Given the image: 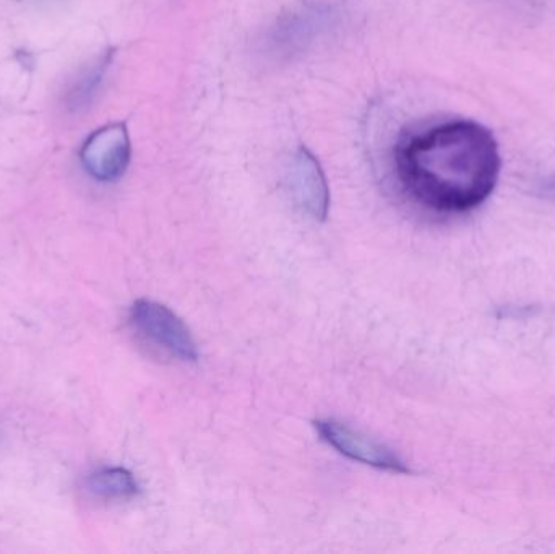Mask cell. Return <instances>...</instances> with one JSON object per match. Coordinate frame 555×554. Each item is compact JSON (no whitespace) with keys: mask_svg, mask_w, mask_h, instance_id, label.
I'll list each match as a JSON object with an SVG mask.
<instances>
[{"mask_svg":"<svg viewBox=\"0 0 555 554\" xmlns=\"http://www.w3.org/2000/svg\"><path fill=\"white\" fill-rule=\"evenodd\" d=\"M395 166L414 201L439 214H465L494 192L502 158L491 130L473 120H449L401 140Z\"/></svg>","mask_w":555,"mask_h":554,"instance_id":"cell-1","label":"cell"},{"mask_svg":"<svg viewBox=\"0 0 555 554\" xmlns=\"http://www.w3.org/2000/svg\"><path fill=\"white\" fill-rule=\"evenodd\" d=\"M348 20L345 0H300L280 13L260 35L257 54L287 64L332 39Z\"/></svg>","mask_w":555,"mask_h":554,"instance_id":"cell-2","label":"cell"},{"mask_svg":"<svg viewBox=\"0 0 555 554\" xmlns=\"http://www.w3.org/2000/svg\"><path fill=\"white\" fill-rule=\"evenodd\" d=\"M130 321L142 337L168 351L171 357L184 363H194L198 360L194 335L184 321L162 302L139 299L130 309Z\"/></svg>","mask_w":555,"mask_h":554,"instance_id":"cell-3","label":"cell"},{"mask_svg":"<svg viewBox=\"0 0 555 554\" xmlns=\"http://www.w3.org/2000/svg\"><path fill=\"white\" fill-rule=\"evenodd\" d=\"M132 158V142L126 124L113 123L94 130L81 146L80 159L91 178L114 182L126 175Z\"/></svg>","mask_w":555,"mask_h":554,"instance_id":"cell-4","label":"cell"},{"mask_svg":"<svg viewBox=\"0 0 555 554\" xmlns=\"http://www.w3.org/2000/svg\"><path fill=\"white\" fill-rule=\"evenodd\" d=\"M313 425L322 441L345 458L378 471L410 474V467L391 449L361 435L356 429L335 420H317Z\"/></svg>","mask_w":555,"mask_h":554,"instance_id":"cell-5","label":"cell"},{"mask_svg":"<svg viewBox=\"0 0 555 554\" xmlns=\"http://www.w3.org/2000/svg\"><path fill=\"white\" fill-rule=\"evenodd\" d=\"M291 192L304 214L325 221L330 210V188L319 159L306 146L294 153L291 162Z\"/></svg>","mask_w":555,"mask_h":554,"instance_id":"cell-6","label":"cell"},{"mask_svg":"<svg viewBox=\"0 0 555 554\" xmlns=\"http://www.w3.org/2000/svg\"><path fill=\"white\" fill-rule=\"evenodd\" d=\"M113 61L114 51L109 49V51L101 54L100 57L94 59L90 65H87L77 75V78L72 81L64 96L67 111H70V113H81V111L88 109L93 104L94 98L98 96L101 87H103L104 78H106Z\"/></svg>","mask_w":555,"mask_h":554,"instance_id":"cell-7","label":"cell"},{"mask_svg":"<svg viewBox=\"0 0 555 554\" xmlns=\"http://www.w3.org/2000/svg\"><path fill=\"white\" fill-rule=\"evenodd\" d=\"M88 490L101 500H132L140 493L135 477L126 468H101L88 478Z\"/></svg>","mask_w":555,"mask_h":554,"instance_id":"cell-8","label":"cell"}]
</instances>
